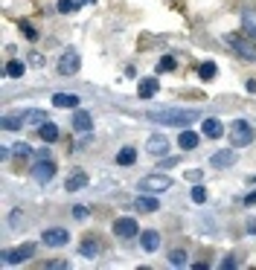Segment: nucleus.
Returning a JSON list of instances; mask_svg holds the SVG:
<instances>
[{
	"label": "nucleus",
	"instance_id": "b1692460",
	"mask_svg": "<svg viewBox=\"0 0 256 270\" xmlns=\"http://www.w3.org/2000/svg\"><path fill=\"white\" fill-rule=\"evenodd\" d=\"M198 76H201L204 81H212L216 76H219V67H216V61H204L201 67H198Z\"/></svg>",
	"mask_w": 256,
	"mask_h": 270
},
{
	"label": "nucleus",
	"instance_id": "9b49d317",
	"mask_svg": "<svg viewBox=\"0 0 256 270\" xmlns=\"http://www.w3.org/2000/svg\"><path fill=\"white\" fill-rule=\"evenodd\" d=\"M148 154H155V157H163L166 151H169V140H166L163 134H152L148 137Z\"/></svg>",
	"mask_w": 256,
	"mask_h": 270
},
{
	"label": "nucleus",
	"instance_id": "f257e3e1",
	"mask_svg": "<svg viewBox=\"0 0 256 270\" xmlns=\"http://www.w3.org/2000/svg\"><path fill=\"white\" fill-rule=\"evenodd\" d=\"M152 122H160V125H178V128H186L189 122H195V119H201V110L195 108H160V110H148L146 114Z\"/></svg>",
	"mask_w": 256,
	"mask_h": 270
},
{
	"label": "nucleus",
	"instance_id": "ddd939ff",
	"mask_svg": "<svg viewBox=\"0 0 256 270\" xmlns=\"http://www.w3.org/2000/svg\"><path fill=\"white\" fill-rule=\"evenodd\" d=\"M201 134H204V137H210V140H219V137L224 134V125H221L219 119L207 117V119L201 122Z\"/></svg>",
	"mask_w": 256,
	"mask_h": 270
},
{
	"label": "nucleus",
	"instance_id": "20e7f679",
	"mask_svg": "<svg viewBox=\"0 0 256 270\" xmlns=\"http://www.w3.org/2000/svg\"><path fill=\"white\" fill-rule=\"evenodd\" d=\"M227 134H230V143L236 145V148H245V145L253 143V125L247 119H233Z\"/></svg>",
	"mask_w": 256,
	"mask_h": 270
},
{
	"label": "nucleus",
	"instance_id": "c9c22d12",
	"mask_svg": "<svg viewBox=\"0 0 256 270\" xmlns=\"http://www.w3.org/2000/svg\"><path fill=\"white\" fill-rule=\"evenodd\" d=\"M172 166H178V160H175V157H166V160L160 163V169H172Z\"/></svg>",
	"mask_w": 256,
	"mask_h": 270
},
{
	"label": "nucleus",
	"instance_id": "6ab92c4d",
	"mask_svg": "<svg viewBox=\"0 0 256 270\" xmlns=\"http://www.w3.org/2000/svg\"><path fill=\"white\" fill-rule=\"evenodd\" d=\"M53 105L55 108H79V96L76 93H55Z\"/></svg>",
	"mask_w": 256,
	"mask_h": 270
},
{
	"label": "nucleus",
	"instance_id": "9d476101",
	"mask_svg": "<svg viewBox=\"0 0 256 270\" xmlns=\"http://www.w3.org/2000/svg\"><path fill=\"white\" fill-rule=\"evenodd\" d=\"M236 163V151L233 148H221V151H216L210 157V166H216V169H230Z\"/></svg>",
	"mask_w": 256,
	"mask_h": 270
},
{
	"label": "nucleus",
	"instance_id": "f704fd0d",
	"mask_svg": "<svg viewBox=\"0 0 256 270\" xmlns=\"http://www.w3.org/2000/svg\"><path fill=\"white\" fill-rule=\"evenodd\" d=\"M245 207H256V189L250 195H245Z\"/></svg>",
	"mask_w": 256,
	"mask_h": 270
},
{
	"label": "nucleus",
	"instance_id": "c85d7f7f",
	"mask_svg": "<svg viewBox=\"0 0 256 270\" xmlns=\"http://www.w3.org/2000/svg\"><path fill=\"white\" fill-rule=\"evenodd\" d=\"M79 253H82L84 259H93V256L99 253V244H96V241H82V247H79Z\"/></svg>",
	"mask_w": 256,
	"mask_h": 270
},
{
	"label": "nucleus",
	"instance_id": "393cba45",
	"mask_svg": "<svg viewBox=\"0 0 256 270\" xmlns=\"http://www.w3.org/2000/svg\"><path fill=\"white\" fill-rule=\"evenodd\" d=\"M24 73H27L24 61H6V76H9V79H20Z\"/></svg>",
	"mask_w": 256,
	"mask_h": 270
},
{
	"label": "nucleus",
	"instance_id": "2f4dec72",
	"mask_svg": "<svg viewBox=\"0 0 256 270\" xmlns=\"http://www.w3.org/2000/svg\"><path fill=\"white\" fill-rule=\"evenodd\" d=\"M12 154H15V157H29V154H32V148H29L27 143H18L15 148H12Z\"/></svg>",
	"mask_w": 256,
	"mask_h": 270
},
{
	"label": "nucleus",
	"instance_id": "a211bd4d",
	"mask_svg": "<svg viewBox=\"0 0 256 270\" xmlns=\"http://www.w3.org/2000/svg\"><path fill=\"white\" fill-rule=\"evenodd\" d=\"M38 137H41L44 143H55V140H58V128H55V122H50V119L41 122V125H38Z\"/></svg>",
	"mask_w": 256,
	"mask_h": 270
},
{
	"label": "nucleus",
	"instance_id": "f8f14e48",
	"mask_svg": "<svg viewBox=\"0 0 256 270\" xmlns=\"http://www.w3.org/2000/svg\"><path fill=\"white\" fill-rule=\"evenodd\" d=\"M157 90H160V81H157V79H143L137 84V96H140V99H155Z\"/></svg>",
	"mask_w": 256,
	"mask_h": 270
},
{
	"label": "nucleus",
	"instance_id": "7ed1b4c3",
	"mask_svg": "<svg viewBox=\"0 0 256 270\" xmlns=\"http://www.w3.org/2000/svg\"><path fill=\"white\" fill-rule=\"evenodd\" d=\"M224 44L233 47V50H236V55H242L245 61H256V44H253V38H245V35H239V32H227V35H224Z\"/></svg>",
	"mask_w": 256,
	"mask_h": 270
},
{
	"label": "nucleus",
	"instance_id": "2eb2a0df",
	"mask_svg": "<svg viewBox=\"0 0 256 270\" xmlns=\"http://www.w3.org/2000/svg\"><path fill=\"white\" fill-rule=\"evenodd\" d=\"M73 128L76 131H82V134H88L93 128V117L88 114V110H76L73 114Z\"/></svg>",
	"mask_w": 256,
	"mask_h": 270
},
{
	"label": "nucleus",
	"instance_id": "72a5a7b5",
	"mask_svg": "<svg viewBox=\"0 0 256 270\" xmlns=\"http://www.w3.org/2000/svg\"><path fill=\"white\" fill-rule=\"evenodd\" d=\"M70 212H73V218H76V221H84V218H88V209H84V207H73Z\"/></svg>",
	"mask_w": 256,
	"mask_h": 270
},
{
	"label": "nucleus",
	"instance_id": "1a4fd4ad",
	"mask_svg": "<svg viewBox=\"0 0 256 270\" xmlns=\"http://www.w3.org/2000/svg\"><path fill=\"white\" fill-rule=\"evenodd\" d=\"M41 241H44L47 247H64V244L70 241V233H67V230H61V227H50V230H44Z\"/></svg>",
	"mask_w": 256,
	"mask_h": 270
},
{
	"label": "nucleus",
	"instance_id": "6e6552de",
	"mask_svg": "<svg viewBox=\"0 0 256 270\" xmlns=\"http://www.w3.org/2000/svg\"><path fill=\"white\" fill-rule=\"evenodd\" d=\"M114 235H119V238H137L140 235V227H137V221L134 218H117L114 221Z\"/></svg>",
	"mask_w": 256,
	"mask_h": 270
},
{
	"label": "nucleus",
	"instance_id": "39448f33",
	"mask_svg": "<svg viewBox=\"0 0 256 270\" xmlns=\"http://www.w3.org/2000/svg\"><path fill=\"white\" fill-rule=\"evenodd\" d=\"M82 70V55L79 50H64L61 58H58V76H76V73Z\"/></svg>",
	"mask_w": 256,
	"mask_h": 270
},
{
	"label": "nucleus",
	"instance_id": "bb28decb",
	"mask_svg": "<svg viewBox=\"0 0 256 270\" xmlns=\"http://www.w3.org/2000/svg\"><path fill=\"white\" fill-rule=\"evenodd\" d=\"M189 198H192V204H207V186H192V192H189Z\"/></svg>",
	"mask_w": 256,
	"mask_h": 270
},
{
	"label": "nucleus",
	"instance_id": "5701e85b",
	"mask_svg": "<svg viewBox=\"0 0 256 270\" xmlns=\"http://www.w3.org/2000/svg\"><path fill=\"white\" fill-rule=\"evenodd\" d=\"M242 27H245V35L256 41V15L253 12H245V15H242Z\"/></svg>",
	"mask_w": 256,
	"mask_h": 270
},
{
	"label": "nucleus",
	"instance_id": "a19ab883",
	"mask_svg": "<svg viewBox=\"0 0 256 270\" xmlns=\"http://www.w3.org/2000/svg\"><path fill=\"white\" fill-rule=\"evenodd\" d=\"M245 87H247V90H250V93H256V81H253V79H250V81H247V84H245Z\"/></svg>",
	"mask_w": 256,
	"mask_h": 270
},
{
	"label": "nucleus",
	"instance_id": "79ce46f5",
	"mask_svg": "<svg viewBox=\"0 0 256 270\" xmlns=\"http://www.w3.org/2000/svg\"><path fill=\"white\" fill-rule=\"evenodd\" d=\"M247 180H250V183H256V174H250V177H247Z\"/></svg>",
	"mask_w": 256,
	"mask_h": 270
},
{
	"label": "nucleus",
	"instance_id": "473e14b6",
	"mask_svg": "<svg viewBox=\"0 0 256 270\" xmlns=\"http://www.w3.org/2000/svg\"><path fill=\"white\" fill-rule=\"evenodd\" d=\"M47 267H50V270H61V267H70V261L55 259V261H47Z\"/></svg>",
	"mask_w": 256,
	"mask_h": 270
},
{
	"label": "nucleus",
	"instance_id": "aec40b11",
	"mask_svg": "<svg viewBox=\"0 0 256 270\" xmlns=\"http://www.w3.org/2000/svg\"><path fill=\"white\" fill-rule=\"evenodd\" d=\"M134 163H137V148H134V145H125V148H119L117 166H134Z\"/></svg>",
	"mask_w": 256,
	"mask_h": 270
},
{
	"label": "nucleus",
	"instance_id": "0eeeda50",
	"mask_svg": "<svg viewBox=\"0 0 256 270\" xmlns=\"http://www.w3.org/2000/svg\"><path fill=\"white\" fill-rule=\"evenodd\" d=\"M35 256V244H20V247H15V250H6L3 253V264H24V261H29Z\"/></svg>",
	"mask_w": 256,
	"mask_h": 270
},
{
	"label": "nucleus",
	"instance_id": "e433bc0d",
	"mask_svg": "<svg viewBox=\"0 0 256 270\" xmlns=\"http://www.w3.org/2000/svg\"><path fill=\"white\" fill-rule=\"evenodd\" d=\"M221 267L227 270V267H236V259H233V256H227V259L221 261Z\"/></svg>",
	"mask_w": 256,
	"mask_h": 270
},
{
	"label": "nucleus",
	"instance_id": "37998d69",
	"mask_svg": "<svg viewBox=\"0 0 256 270\" xmlns=\"http://www.w3.org/2000/svg\"><path fill=\"white\" fill-rule=\"evenodd\" d=\"M82 3H93V0H82Z\"/></svg>",
	"mask_w": 256,
	"mask_h": 270
},
{
	"label": "nucleus",
	"instance_id": "4468645a",
	"mask_svg": "<svg viewBox=\"0 0 256 270\" xmlns=\"http://www.w3.org/2000/svg\"><path fill=\"white\" fill-rule=\"evenodd\" d=\"M88 183H91V180H88V174H84V171H73L70 177L64 180V189H67V192H79V189H84Z\"/></svg>",
	"mask_w": 256,
	"mask_h": 270
},
{
	"label": "nucleus",
	"instance_id": "cd10ccee",
	"mask_svg": "<svg viewBox=\"0 0 256 270\" xmlns=\"http://www.w3.org/2000/svg\"><path fill=\"white\" fill-rule=\"evenodd\" d=\"M82 6V0H58V12L61 15H70V12H76Z\"/></svg>",
	"mask_w": 256,
	"mask_h": 270
},
{
	"label": "nucleus",
	"instance_id": "f03ea898",
	"mask_svg": "<svg viewBox=\"0 0 256 270\" xmlns=\"http://www.w3.org/2000/svg\"><path fill=\"white\" fill-rule=\"evenodd\" d=\"M175 180L169 177V174H160V171H155V174H146V177H140L137 189L146 192V195H163V192L172 189Z\"/></svg>",
	"mask_w": 256,
	"mask_h": 270
},
{
	"label": "nucleus",
	"instance_id": "4be33fe9",
	"mask_svg": "<svg viewBox=\"0 0 256 270\" xmlns=\"http://www.w3.org/2000/svg\"><path fill=\"white\" fill-rule=\"evenodd\" d=\"M24 117H27V114H24ZM24 117H15V114H6V117H3V131H20V128H24V122H27V119Z\"/></svg>",
	"mask_w": 256,
	"mask_h": 270
},
{
	"label": "nucleus",
	"instance_id": "4c0bfd02",
	"mask_svg": "<svg viewBox=\"0 0 256 270\" xmlns=\"http://www.w3.org/2000/svg\"><path fill=\"white\" fill-rule=\"evenodd\" d=\"M186 177H189V180H201V169H192V171H186Z\"/></svg>",
	"mask_w": 256,
	"mask_h": 270
},
{
	"label": "nucleus",
	"instance_id": "c756f323",
	"mask_svg": "<svg viewBox=\"0 0 256 270\" xmlns=\"http://www.w3.org/2000/svg\"><path fill=\"white\" fill-rule=\"evenodd\" d=\"M178 67V61H175L172 55H163L160 61H157V73H169V70H175Z\"/></svg>",
	"mask_w": 256,
	"mask_h": 270
},
{
	"label": "nucleus",
	"instance_id": "412c9836",
	"mask_svg": "<svg viewBox=\"0 0 256 270\" xmlns=\"http://www.w3.org/2000/svg\"><path fill=\"white\" fill-rule=\"evenodd\" d=\"M134 207H137V212H157V209H160V204H157L155 198L137 195V200H134Z\"/></svg>",
	"mask_w": 256,
	"mask_h": 270
},
{
	"label": "nucleus",
	"instance_id": "58836bf2",
	"mask_svg": "<svg viewBox=\"0 0 256 270\" xmlns=\"http://www.w3.org/2000/svg\"><path fill=\"white\" fill-rule=\"evenodd\" d=\"M29 61H32V64H38V67H41V64H44V58H41V55H38V53H32V55H29Z\"/></svg>",
	"mask_w": 256,
	"mask_h": 270
},
{
	"label": "nucleus",
	"instance_id": "a878e982",
	"mask_svg": "<svg viewBox=\"0 0 256 270\" xmlns=\"http://www.w3.org/2000/svg\"><path fill=\"white\" fill-rule=\"evenodd\" d=\"M186 259H189L186 250H172L169 253V264H172V267H186Z\"/></svg>",
	"mask_w": 256,
	"mask_h": 270
},
{
	"label": "nucleus",
	"instance_id": "dca6fc26",
	"mask_svg": "<svg viewBox=\"0 0 256 270\" xmlns=\"http://www.w3.org/2000/svg\"><path fill=\"white\" fill-rule=\"evenodd\" d=\"M178 145H181V151H195V148H198V134H195V131H183L181 128Z\"/></svg>",
	"mask_w": 256,
	"mask_h": 270
},
{
	"label": "nucleus",
	"instance_id": "f3484780",
	"mask_svg": "<svg viewBox=\"0 0 256 270\" xmlns=\"http://www.w3.org/2000/svg\"><path fill=\"white\" fill-rule=\"evenodd\" d=\"M140 244H143V250L146 253H155L160 247V235L155 230H146V233H140Z\"/></svg>",
	"mask_w": 256,
	"mask_h": 270
},
{
	"label": "nucleus",
	"instance_id": "7c9ffc66",
	"mask_svg": "<svg viewBox=\"0 0 256 270\" xmlns=\"http://www.w3.org/2000/svg\"><path fill=\"white\" fill-rule=\"evenodd\" d=\"M20 29H24V35H27L29 41H38V29L32 27V24H29V20H24V24H20Z\"/></svg>",
	"mask_w": 256,
	"mask_h": 270
},
{
	"label": "nucleus",
	"instance_id": "ea45409f",
	"mask_svg": "<svg viewBox=\"0 0 256 270\" xmlns=\"http://www.w3.org/2000/svg\"><path fill=\"white\" fill-rule=\"evenodd\" d=\"M247 233H250V235H256V221H253V218L247 221Z\"/></svg>",
	"mask_w": 256,
	"mask_h": 270
},
{
	"label": "nucleus",
	"instance_id": "423d86ee",
	"mask_svg": "<svg viewBox=\"0 0 256 270\" xmlns=\"http://www.w3.org/2000/svg\"><path fill=\"white\" fill-rule=\"evenodd\" d=\"M55 177V163H53V157H38V163L32 166V180L35 183H50V180Z\"/></svg>",
	"mask_w": 256,
	"mask_h": 270
}]
</instances>
